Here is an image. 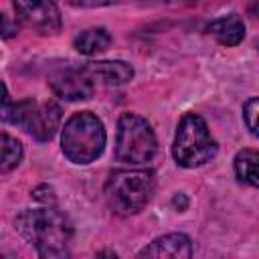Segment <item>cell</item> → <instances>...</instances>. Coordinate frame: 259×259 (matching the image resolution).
Returning a JSON list of instances; mask_svg holds the SVG:
<instances>
[{
    "label": "cell",
    "instance_id": "8fae6325",
    "mask_svg": "<svg viewBox=\"0 0 259 259\" xmlns=\"http://www.w3.org/2000/svg\"><path fill=\"white\" fill-rule=\"evenodd\" d=\"M91 77L101 79L103 83H125L134 77V69L123 61H101L89 63L85 67Z\"/></svg>",
    "mask_w": 259,
    "mask_h": 259
},
{
    "label": "cell",
    "instance_id": "5b68a950",
    "mask_svg": "<svg viewBox=\"0 0 259 259\" xmlns=\"http://www.w3.org/2000/svg\"><path fill=\"white\" fill-rule=\"evenodd\" d=\"M158 152V142L150 123L136 115L123 113L117 121L115 136V158L123 164H146Z\"/></svg>",
    "mask_w": 259,
    "mask_h": 259
},
{
    "label": "cell",
    "instance_id": "9c48e42d",
    "mask_svg": "<svg viewBox=\"0 0 259 259\" xmlns=\"http://www.w3.org/2000/svg\"><path fill=\"white\" fill-rule=\"evenodd\" d=\"M192 245L190 239L182 233H170L152 241L146 249L140 251V257H190Z\"/></svg>",
    "mask_w": 259,
    "mask_h": 259
},
{
    "label": "cell",
    "instance_id": "8992f818",
    "mask_svg": "<svg viewBox=\"0 0 259 259\" xmlns=\"http://www.w3.org/2000/svg\"><path fill=\"white\" fill-rule=\"evenodd\" d=\"M4 121H12L14 125L24 127L32 138L38 142H47L55 136L59 123H61V107L53 101L36 103L32 99L14 103L10 107L8 93L4 89Z\"/></svg>",
    "mask_w": 259,
    "mask_h": 259
},
{
    "label": "cell",
    "instance_id": "5bb4252c",
    "mask_svg": "<svg viewBox=\"0 0 259 259\" xmlns=\"http://www.w3.org/2000/svg\"><path fill=\"white\" fill-rule=\"evenodd\" d=\"M22 158V146L18 140L10 138L8 134H2V164H0V170L2 172H8L12 170L14 166H18Z\"/></svg>",
    "mask_w": 259,
    "mask_h": 259
},
{
    "label": "cell",
    "instance_id": "52a82bcc",
    "mask_svg": "<svg viewBox=\"0 0 259 259\" xmlns=\"http://www.w3.org/2000/svg\"><path fill=\"white\" fill-rule=\"evenodd\" d=\"M16 18L32 30L55 34L61 28V12L53 0H12Z\"/></svg>",
    "mask_w": 259,
    "mask_h": 259
},
{
    "label": "cell",
    "instance_id": "7a4b0ae2",
    "mask_svg": "<svg viewBox=\"0 0 259 259\" xmlns=\"http://www.w3.org/2000/svg\"><path fill=\"white\" fill-rule=\"evenodd\" d=\"M61 146L65 156L75 164L93 162L105 146L103 123L91 111L75 113L67 119L61 136Z\"/></svg>",
    "mask_w": 259,
    "mask_h": 259
},
{
    "label": "cell",
    "instance_id": "4fadbf2b",
    "mask_svg": "<svg viewBox=\"0 0 259 259\" xmlns=\"http://www.w3.org/2000/svg\"><path fill=\"white\" fill-rule=\"evenodd\" d=\"M111 36L105 28H87L75 36V49L81 55H95L109 47Z\"/></svg>",
    "mask_w": 259,
    "mask_h": 259
},
{
    "label": "cell",
    "instance_id": "30bf717a",
    "mask_svg": "<svg viewBox=\"0 0 259 259\" xmlns=\"http://www.w3.org/2000/svg\"><path fill=\"white\" fill-rule=\"evenodd\" d=\"M206 32L212 34L221 45L235 47L245 36V24H243V20L237 14H229V16H223V18L210 22L206 26Z\"/></svg>",
    "mask_w": 259,
    "mask_h": 259
},
{
    "label": "cell",
    "instance_id": "6da1fadb",
    "mask_svg": "<svg viewBox=\"0 0 259 259\" xmlns=\"http://www.w3.org/2000/svg\"><path fill=\"white\" fill-rule=\"evenodd\" d=\"M16 229L40 257H65L73 235L69 219L57 208L24 210L16 219Z\"/></svg>",
    "mask_w": 259,
    "mask_h": 259
},
{
    "label": "cell",
    "instance_id": "ba28073f",
    "mask_svg": "<svg viewBox=\"0 0 259 259\" xmlns=\"http://www.w3.org/2000/svg\"><path fill=\"white\" fill-rule=\"evenodd\" d=\"M91 75L89 71L83 69H75V67H65L55 71L49 77V83L53 87V91L69 101H77V99H87L93 93V83H91Z\"/></svg>",
    "mask_w": 259,
    "mask_h": 259
},
{
    "label": "cell",
    "instance_id": "277c9868",
    "mask_svg": "<svg viewBox=\"0 0 259 259\" xmlns=\"http://www.w3.org/2000/svg\"><path fill=\"white\" fill-rule=\"evenodd\" d=\"M172 154L182 168H196L217 154V142L200 115L186 113L180 119Z\"/></svg>",
    "mask_w": 259,
    "mask_h": 259
},
{
    "label": "cell",
    "instance_id": "3957f363",
    "mask_svg": "<svg viewBox=\"0 0 259 259\" xmlns=\"http://www.w3.org/2000/svg\"><path fill=\"white\" fill-rule=\"evenodd\" d=\"M154 194V174L150 170H119L105 184V198L119 214L140 212Z\"/></svg>",
    "mask_w": 259,
    "mask_h": 259
},
{
    "label": "cell",
    "instance_id": "9a60e30c",
    "mask_svg": "<svg viewBox=\"0 0 259 259\" xmlns=\"http://www.w3.org/2000/svg\"><path fill=\"white\" fill-rule=\"evenodd\" d=\"M243 117H245V123L247 127L259 138V97L255 99H249L243 107Z\"/></svg>",
    "mask_w": 259,
    "mask_h": 259
},
{
    "label": "cell",
    "instance_id": "7c38bea8",
    "mask_svg": "<svg viewBox=\"0 0 259 259\" xmlns=\"http://www.w3.org/2000/svg\"><path fill=\"white\" fill-rule=\"evenodd\" d=\"M235 172L241 182L259 186V152L257 150H241L235 156Z\"/></svg>",
    "mask_w": 259,
    "mask_h": 259
}]
</instances>
